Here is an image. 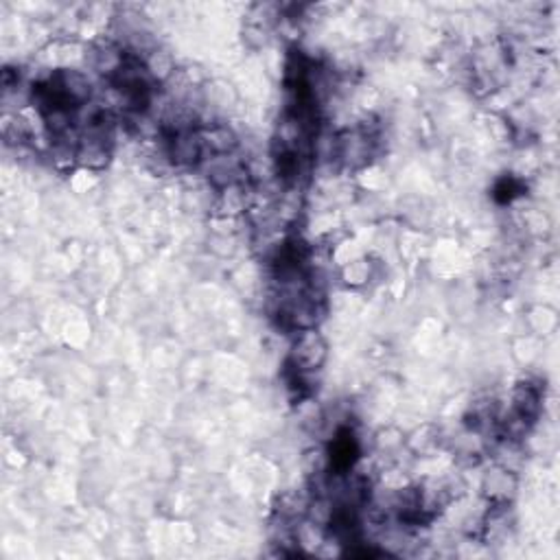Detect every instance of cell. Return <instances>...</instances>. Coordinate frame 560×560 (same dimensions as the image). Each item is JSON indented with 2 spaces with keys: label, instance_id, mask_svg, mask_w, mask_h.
<instances>
[{
  "label": "cell",
  "instance_id": "cell-1",
  "mask_svg": "<svg viewBox=\"0 0 560 560\" xmlns=\"http://www.w3.org/2000/svg\"><path fill=\"white\" fill-rule=\"evenodd\" d=\"M326 357H329V344H326L324 337L320 335L318 329H306L295 333L287 363L298 372L315 374L324 366Z\"/></svg>",
  "mask_w": 560,
  "mask_h": 560
},
{
  "label": "cell",
  "instance_id": "cell-2",
  "mask_svg": "<svg viewBox=\"0 0 560 560\" xmlns=\"http://www.w3.org/2000/svg\"><path fill=\"white\" fill-rule=\"evenodd\" d=\"M543 411V392L541 385L535 381H521L512 390V414H517L527 425H535L541 419Z\"/></svg>",
  "mask_w": 560,
  "mask_h": 560
},
{
  "label": "cell",
  "instance_id": "cell-3",
  "mask_svg": "<svg viewBox=\"0 0 560 560\" xmlns=\"http://www.w3.org/2000/svg\"><path fill=\"white\" fill-rule=\"evenodd\" d=\"M517 479L508 467H497L493 471L486 473L484 490L490 504H508L510 497L515 495Z\"/></svg>",
  "mask_w": 560,
  "mask_h": 560
},
{
  "label": "cell",
  "instance_id": "cell-4",
  "mask_svg": "<svg viewBox=\"0 0 560 560\" xmlns=\"http://www.w3.org/2000/svg\"><path fill=\"white\" fill-rule=\"evenodd\" d=\"M368 276H370V267L366 261L351 263V267L346 269L348 283H352V285H363L368 280Z\"/></svg>",
  "mask_w": 560,
  "mask_h": 560
}]
</instances>
